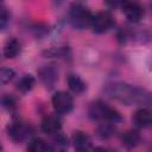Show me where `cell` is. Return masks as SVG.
Returning <instances> with one entry per match:
<instances>
[{
    "label": "cell",
    "mask_w": 152,
    "mask_h": 152,
    "mask_svg": "<svg viewBox=\"0 0 152 152\" xmlns=\"http://www.w3.org/2000/svg\"><path fill=\"white\" fill-rule=\"evenodd\" d=\"M0 1H1V0H0Z\"/></svg>",
    "instance_id": "cb8c5ba5"
},
{
    "label": "cell",
    "mask_w": 152,
    "mask_h": 152,
    "mask_svg": "<svg viewBox=\"0 0 152 152\" xmlns=\"http://www.w3.org/2000/svg\"><path fill=\"white\" fill-rule=\"evenodd\" d=\"M68 86L70 90L75 94H82L86 90V83L77 75H70L68 77Z\"/></svg>",
    "instance_id": "5bb4252c"
},
{
    "label": "cell",
    "mask_w": 152,
    "mask_h": 152,
    "mask_svg": "<svg viewBox=\"0 0 152 152\" xmlns=\"http://www.w3.org/2000/svg\"><path fill=\"white\" fill-rule=\"evenodd\" d=\"M34 77L31 75H24L17 83V89L21 93H27L30 91L33 86H34Z\"/></svg>",
    "instance_id": "2e32d148"
},
{
    "label": "cell",
    "mask_w": 152,
    "mask_h": 152,
    "mask_svg": "<svg viewBox=\"0 0 152 152\" xmlns=\"http://www.w3.org/2000/svg\"><path fill=\"white\" fill-rule=\"evenodd\" d=\"M14 70L11 68H1L0 69V84H6L14 77Z\"/></svg>",
    "instance_id": "ac0fdd59"
},
{
    "label": "cell",
    "mask_w": 152,
    "mask_h": 152,
    "mask_svg": "<svg viewBox=\"0 0 152 152\" xmlns=\"http://www.w3.org/2000/svg\"><path fill=\"white\" fill-rule=\"evenodd\" d=\"M121 141H122V145L127 148H133L135 147L139 141H140V134L135 131V129H129V131H126L122 137H121Z\"/></svg>",
    "instance_id": "4fadbf2b"
},
{
    "label": "cell",
    "mask_w": 152,
    "mask_h": 152,
    "mask_svg": "<svg viewBox=\"0 0 152 152\" xmlns=\"http://www.w3.org/2000/svg\"><path fill=\"white\" fill-rule=\"evenodd\" d=\"M1 148H2V147H1V145H0V150H1Z\"/></svg>",
    "instance_id": "603a6c76"
},
{
    "label": "cell",
    "mask_w": 152,
    "mask_h": 152,
    "mask_svg": "<svg viewBox=\"0 0 152 152\" xmlns=\"http://www.w3.org/2000/svg\"><path fill=\"white\" fill-rule=\"evenodd\" d=\"M10 23V12L6 7L0 6V31L5 30Z\"/></svg>",
    "instance_id": "ffe728a7"
},
{
    "label": "cell",
    "mask_w": 152,
    "mask_h": 152,
    "mask_svg": "<svg viewBox=\"0 0 152 152\" xmlns=\"http://www.w3.org/2000/svg\"><path fill=\"white\" fill-rule=\"evenodd\" d=\"M103 1L107 5V7H109L112 10H115V8L122 7V5L125 4L126 0H103Z\"/></svg>",
    "instance_id": "44dd1931"
},
{
    "label": "cell",
    "mask_w": 152,
    "mask_h": 152,
    "mask_svg": "<svg viewBox=\"0 0 152 152\" xmlns=\"http://www.w3.org/2000/svg\"><path fill=\"white\" fill-rule=\"evenodd\" d=\"M27 150L30 152H45V151H53L52 146H50L48 142H45L44 140L39 139V138H36L33 140L30 141L28 146H27Z\"/></svg>",
    "instance_id": "9a60e30c"
},
{
    "label": "cell",
    "mask_w": 152,
    "mask_h": 152,
    "mask_svg": "<svg viewBox=\"0 0 152 152\" xmlns=\"http://www.w3.org/2000/svg\"><path fill=\"white\" fill-rule=\"evenodd\" d=\"M2 103H4L5 107H7V108H10V109L15 108V104H17L14 97H12V96H10V95H7V96H5V97L2 99Z\"/></svg>",
    "instance_id": "7402d4cb"
},
{
    "label": "cell",
    "mask_w": 152,
    "mask_h": 152,
    "mask_svg": "<svg viewBox=\"0 0 152 152\" xmlns=\"http://www.w3.org/2000/svg\"><path fill=\"white\" fill-rule=\"evenodd\" d=\"M8 135L13 141H23L28 134H30V128L27 125L23 124V122H13L8 126L7 128Z\"/></svg>",
    "instance_id": "ba28073f"
},
{
    "label": "cell",
    "mask_w": 152,
    "mask_h": 152,
    "mask_svg": "<svg viewBox=\"0 0 152 152\" xmlns=\"http://www.w3.org/2000/svg\"><path fill=\"white\" fill-rule=\"evenodd\" d=\"M113 24H114V19H113L110 13H108V12H99L95 17H93L90 25H91L94 32L104 33V32H107L108 30L112 28Z\"/></svg>",
    "instance_id": "5b68a950"
},
{
    "label": "cell",
    "mask_w": 152,
    "mask_h": 152,
    "mask_svg": "<svg viewBox=\"0 0 152 152\" xmlns=\"http://www.w3.org/2000/svg\"><path fill=\"white\" fill-rule=\"evenodd\" d=\"M20 49H21V45H20L19 40L15 38H11L6 42V44L4 46V55L6 58H14L19 55Z\"/></svg>",
    "instance_id": "7c38bea8"
},
{
    "label": "cell",
    "mask_w": 152,
    "mask_h": 152,
    "mask_svg": "<svg viewBox=\"0 0 152 152\" xmlns=\"http://www.w3.org/2000/svg\"><path fill=\"white\" fill-rule=\"evenodd\" d=\"M69 17L71 25L77 30H84L86 27H88L91 24V19H93V15L89 12V10L80 4L71 6Z\"/></svg>",
    "instance_id": "3957f363"
},
{
    "label": "cell",
    "mask_w": 152,
    "mask_h": 152,
    "mask_svg": "<svg viewBox=\"0 0 152 152\" xmlns=\"http://www.w3.org/2000/svg\"><path fill=\"white\" fill-rule=\"evenodd\" d=\"M72 142L77 151H87L91 148V140L88 134L84 132L77 131L72 135Z\"/></svg>",
    "instance_id": "8fae6325"
},
{
    "label": "cell",
    "mask_w": 152,
    "mask_h": 152,
    "mask_svg": "<svg viewBox=\"0 0 152 152\" xmlns=\"http://www.w3.org/2000/svg\"><path fill=\"white\" fill-rule=\"evenodd\" d=\"M61 127L62 122L59 118L55 115H48L42 121V131L46 134H56L57 132H59Z\"/></svg>",
    "instance_id": "30bf717a"
},
{
    "label": "cell",
    "mask_w": 152,
    "mask_h": 152,
    "mask_svg": "<svg viewBox=\"0 0 152 152\" xmlns=\"http://www.w3.org/2000/svg\"><path fill=\"white\" fill-rule=\"evenodd\" d=\"M38 76L46 88H52L58 80V70L53 65H44L38 70Z\"/></svg>",
    "instance_id": "52a82bcc"
},
{
    "label": "cell",
    "mask_w": 152,
    "mask_h": 152,
    "mask_svg": "<svg viewBox=\"0 0 152 152\" xmlns=\"http://www.w3.org/2000/svg\"><path fill=\"white\" fill-rule=\"evenodd\" d=\"M104 93L114 99L118 100L127 106L129 104H150L151 103V94L148 90L132 87L127 83L122 82H114L108 84L104 88Z\"/></svg>",
    "instance_id": "6da1fadb"
},
{
    "label": "cell",
    "mask_w": 152,
    "mask_h": 152,
    "mask_svg": "<svg viewBox=\"0 0 152 152\" xmlns=\"http://www.w3.org/2000/svg\"><path fill=\"white\" fill-rule=\"evenodd\" d=\"M134 124L140 128H147L152 124V112L148 108H140L133 116Z\"/></svg>",
    "instance_id": "9c48e42d"
},
{
    "label": "cell",
    "mask_w": 152,
    "mask_h": 152,
    "mask_svg": "<svg viewBox=\"0 0 152 152\" xmlns=\"http://www.w3.org/2000/svg\"><path fill=\"white\" fill-rule=\"evenodd\" d=\"M113 125H114V124L108 122V121H106V124H104V122L101 124V125L99 126V128H97V134H99V137L102 138V139H108V138H110V137L114 134V126H113Z\"/></svg>",
    "instance_id": "e0dca14e"
},
{
    "label": "cell",
    "mask_w": 152,
    "mask_h": 152,
    "mask_svg": "<svg viewBox=\"0 0 152 152\" xmlns=\"http://www.w3.org/2000/svg\"><path fill=\"white\" fill-rule=\"evenodd\" d=\"M53 109L59 114H68L74 108V99L66 91H57L52 96Z\"/></svg>",
    "instance_id": "277c9868"
},
{
    "label": "cell",
    "mask_w": 152,
    "mask_h": 152,
    "mask_svg": "<svg viewBox=\"0 0 152 152\" xmlns=\"http://www.w3.org/2000/svg\"><path fill=\"white\" fill-rule=\"evenodd\" d=\"M57 135L53 138V144H55V148H58V150H64L68 147V139L66 137H64L63 134H59L58 132L56 133Z\"/></svg>",
    "instance_id": "d6986e66"
},
{
    "label": "cell",
    "mask_w": 152,
    "mask_h": 152,
    "mask_svg": "<svg viewBox=\"0 0 152 152\" xmlns=\"http://www.w3.org/2000/svg\"><path fill=\"white\" fill-rule=\"evenodd\" d=\"M122 11L131 23H138L144 15V10L141 5L135 0H126L122 5Z\"/></svg>",
    "instance_id": "8992f818"
},
{
    "label": "cell",
    "mask_w": 152,
    "mask_h": 152,
    "mask_svg": "<svg viewBox=\"0 0 152 152\" xmlns=\"http://www.w3.org/2000/svg\"><path fill=\"white\" fill-rule=\"evenodd\" d=\"M88 114H89V118L93 120L108 121L114 125L122 120L120 113L116 109L109 107L107 103H104L102 101L91 102L88 108Z\"/></svg>",
    "instance_id": "7a4b0ae2"
}]
</instances>
